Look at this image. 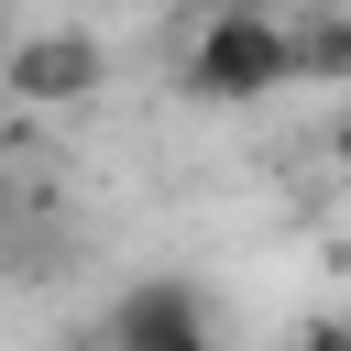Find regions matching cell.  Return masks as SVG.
<instances>
[{"label":"cell","instance_id":"6da1fadb","mask_svg":"<svg viewBox=\"0 0 351 351\" xmlns=\"http://www.w3.org/2000/svg\"><path fill=\"white\" fill-rule=\"evenodd\" d=\"M176 88L197 110H252L274 88H296V11L274 0H208L186 55H176Z\"/></svg>","mask_w":351,"mask_h":351},{"label":"cell","instance_id":"7a4b0ae2","mask_svg":"<svg viewBox=\"0 0 351 351\" xmlns=\"http://www.w3.org/2000/svg\"><path fill=\"white\" fill-rule=\"evenodd\" d=\"M99 351H219V307L197 274H132L99 318Z\"/></svg>","mask_w":351,"mask_h":351},{"label":"cell","instance_id":"3957f363","mask_svg":"<svg viewBox=\"0 0 351 351\" xmlns=\"http://www.w3.org/2000/svg\"><path fill=\"white\" fill-rule=\"evenodd\" d=\"M110 88L99 33H22L11 44V110H88Z\"/></svg>","mask_w":351,"mask_h":351},{"label":"cell","instance_id":"277c9868","mask_svg":"<svg viewBox=\"0 0 351 351\" xmlns=\"http://www.w3.org/2000/svg\"><path fill=\"white\" fill-rule=\"evenodd\" d=\"M296 88H351V11H296Z\"/></svg>","mask_w":351,"mask_h":351},{"label":"cell","instance_id":"5b68a950","mask_svg":"<svg viewBox=\"0 0 351 351\" xmlns=\"http://www.w3.org/2000/svg\"><path fill=\"white\" fill-rule=\"evenodd\" d=\"M329 165H340V176H351V110H340V132H329Z\"/></svg>","mask_w":351,"mask_h":351}]
</instances>
